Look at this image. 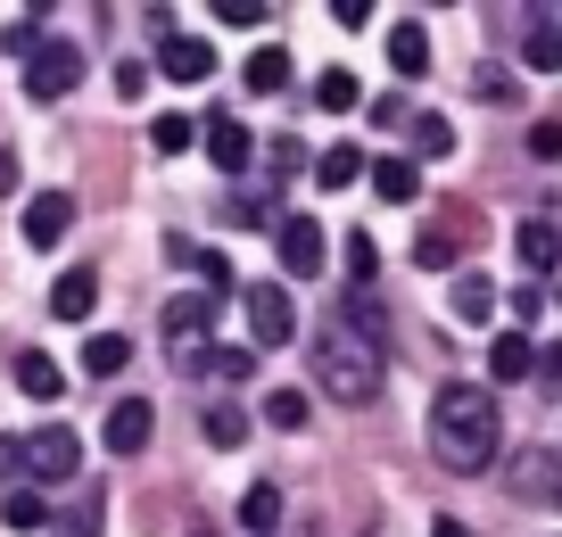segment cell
<instances>
[{
    "instance_id": "obj_27",
    "label": "cell",
    "mask_w": 562,
    "mask_h": 537,
    "mask_svg": "<svg viewBox=\"0 0 562 537\" xmlns=\"http://www.w3.org/2000/svg\"><path fill=\"white\" fill-rule=\"evenodd\" d=\"M456 257H463V232H422V240H414V265H422V273H447Z\"/></svg>"
},
{
    "instance_id": "obj_34",
    "label": "cell",
    "mask_w": 562,
    "mask_h": 537,
    "mask_svg": "<svg viewBox=\"0 0 562 537\" xmlns=\"http://www.w3.org/2000/svg\"><path fill=\"white\" fill-rule=\"evenodd\" d=\"M315 100H323V108H331V116H348V108H356V75H348V67H323V83H315Z\"/></svg>"
},
{
    "instance_id": "obj_23",
    "label": "cell",
    "mask_w": 562,
    "mask_h": 537,
    "mask_svg": "<svg viewBox=\"0 0 562 537\" xmlns=\"http://www.w3.org/2000/svg\"><path fill=\"white\" fill-rule=\"evenodd\" d=\"M488 372H496V381H521V372H538V347H529L521 331H505V339L488 347Z\"/></svg>"
},
{
    "instance_id": "obj_4",
    "label": "cell",
    "mask_w": 562,
    "mask_h": 537,
    "mask_svg": "<svg viewBox=\"0 0 562 537\" xmlns=\"http://www.w3.org/2000/svg\"><path fill=\"white\" fill-rule=\"evenodd\" d=\"M83 83V51H75V42H42L34 58H25V100H67V91Z\"/></svg>"
},
{
    "instance_id": "obj_31",
    "label": "cell",
    "mask_w": 562,
    "mask_h": 537,
    "mask_svg": "<svg viewBox=\"0 0 562 537\" xmlns=\"http://www.w3.org/2000/svg\"><path fill=\"white\" fill-rule=\"evenodd\" d=\"M199 372H215V381H248L257 372V347H207V365Z\"/></svg>"
},
{
    "instance_id": "obj_43",
    "label": "cell",
    "mask_w": 562,
    "mask_h": 537,
    "mask_svg": "<svg viewBox=\"0 0 562 537\" xmlns=\"http://www.w3.org/2000/svg\"><path fill=\"white\" fill-rule=\"evenodd\" d=\"M430 537H472V529H463L456 513H439V521H430Z\"/></svg>"
},
{
    "instance_id": "obj_12",
    "label": "cell",
    "mask_w": 562,
    "mask_h": 537,
    "mask_svg": "<svg viewBox=\"0 0 562 537\" xmlns=\"http://www.w3.org/2000/svg\"><path fill=\"white\" fill-rule=\"evenodd\" d=\"M91 306H100V273H91V265H75V273L50 281V314L58 323H91Z\"/></svg>"
},
{
    "instance_id": "obj_6",
    "label": "cell",
    "mask_w": 562,
    "mask_h": 537,
    "mask_svg": "<svg viewBox=\"0 0 562 537\" xmlns=\"http://www.w3.org/2000/svg\"><path fill=\"white\" fill-rule=\"evenodd\" d=\"M273 240H281V273H290V281H315V273H323V257H331V240H323L315 215H290Z\"/></svg>"
},
{
    "instance_id": "obj_29",
    "label": "cell",
    "mask_w": 562,
    "mask_h": 537,
    "mask_svg": "<svg viewBox=\"0 0 562 537\" xmlns=\"http://www.w3.org/2000/svg\"><path fill=\"white\" fill-rule=\"evenodd\" d=\"M306 414H315L306 389H273V398H265V422H273V430H306Z\"/></svg>"
},
{
    "instance_id": "obj_10",
    "label": "cell",
    "mask_w": 562,
    "mask_h": 537,
    "mask_svg": "<svg viewBox=\"0 0 562 537\" xmlns=\"http://www.w3.org/2000/svg\"><path fill=\"white\" fill-rule=\"evenodd\" d=\"M25 463H34L42 480H75V471H83V438L75 430H34L25 438Z\"/></svg>"
},
{
    "instance_id": "obj_39",
    "label": "cell",
    "mask_w": 562,
    "mask_h": 537,
    "mask_svg": "<svg viewBox=\"0 0 562 537\" xmlns=\"http://www.w3.org/2000/svg\"><path fill=\"white\" fill-rule=\"evenodd\" d=\"M480 100H513V75L505 67H480Z\"/></svg>"
},
{
    "instance_id": "obj_35",
    "label": "cell",
    "mask_w": 562,
    "mask_h": 537,
    "mask_svg": "<svg viewBox=\"0 0 562 537\" xmlns=\"http://www.w3.org/2000/svg\"><path fill=\"white\" fill-rule=\"evenodd\" d=\"M140 91H149V67H140V58H116V100H140Z\"/></svg>"
},
{
    "instance_id": "obj_25",
    "label": "cell",
    "mask_w": 562,
    "mask_h": 537,
    "mask_svg": "<svg viewBox=\"0 0 562 537\" xmlns=\"http://www.w3.org/2000/svg\"><path fill=\"white\" fill-rule=\"evenodd\" d=\"M339 314H348V323L364 331V339H381V347H389V306H381L372 290H348V298H339Z\"/></svg>"
},
{
    "instance_id": "obj_33",
    "label": "cell",
    "mask_w": 562,
    "mask_h": 537,
    "mask_svg": "<svg viewBox=\"0 0 562 537\" xmlns=\"http://www.w3.org/2000/svg\"><path fill=\"white\" fill-rule=\"evenodd\" d=\"M240 438H248L240 405H207V447H240Z\"/></svg>"
},
{
    "instance_id": "obj_32",
    "label": "cell",
    "mask_w": 562,
    "mask_h": 537,
    "mask_svg": "<svg viewBox=\"0 0 562 537\" xmlns=\"http://www.w3.org/2000/svg\"><path fill=\"white\" fill-rule=\"evenodd\" d=\"M149 149H158V157H182V149H191V116H175V108H166V116L149 124Z\"/></svg>"
},
{
    "instance_id": "obj_24",
    "label": "cell",
    "mask_w": 562,
    "mask_h": 537,
    "mask_svg": "<svg viewBox=\"0 0 562 537\" xmlns=\"http://www.w3.org/2000/svg\"><path fill=\"white\" fill-rule=\"evenodd\" d=\"M339 265H348V290H372V273H381V248H372V232H348V240H339Z\"/></svg>"
},
{
    "instance_id": "obj_40",
    "label": "cell",
    "mask_w": 562,
    "mask_h": 537,
    "mask_svg": "<svg viewBox=\"0 0 562 537\" xmlns=\"http://www.w3.org/2000/svg\"><path fill=\"white\" fill-rule=\"evenodd\" d=\"M18 182H25V174H18V149H0V199H18Z\"/></svg>"
},
{
    "instance_id": "obj_30",
    "label": "cell",
    "mask_w": 562,
    "mask_h": 537,
    "mask_svg": "<svg viewBox=\"0 0 562 537\" xmlns=\"http://www.w3.org/2000/svg\"><path fill=\"white\" fill-rule=\"evenodd\" d=\"M323 191H348V182H356V174H364V149H348V141H339V149H323Z\"/></svg>"
},
{
    "instance_id": "obj_36",
    "label": "cell",
    "mask_w": 562,
    "mask_h": 537,
    "mask_svg": "<svg viewBox=\"0 0 562 537\" xmlns=\"http://www.w3.org/2000/svg\"><path fill=\"white\" fill-rule=\"evenodd\" d=\"M215 18L224 25H265V0H215Z\"/></svg>"
},
{
    "instance_id": "obj_21",
    "label": "cell",
    "mask_w": 562,
    "mask_h": 537,
    "mask_svg": "<svg viewBox=\"0 0 562 537\" xmlns=\"http://www.w3.org/2000/svg\"><path fill=\"white\" fill-rule=\"evenodd\" d=\"M240 83H248V91H281V83H290V51H281V42H265V51H248Z\"/></svg>"
},
{
    "instance_id": "obj_16",
    "label": "cell",
    "mask_w": 562,
    "mask_h": 537,
    "mask_svg": "<svg viewBox=\"0 0 562 537\" xmlns=\"http://www.w3.org/2000/svg\"><path fill=\"white\" fill-rule=\"evenodd\" d=\"M372 191H381L389 208H414L422 199V166L414 157H381V166H372Z\"/></svg>"
},
{
    "instance_id": "obj_13",
    "label": "cell",
    "mask_w": 562,
    "mask_h": 537,
    "mask_svg": "<svg viewBox=\"0 0 562 537\" xmlns=\"http://www.w3.org/2000/svg\"><path fill=\"white\" fill-rule=\"evenodd\" d=\"M158 67L175 75V83H207V75H215V42H191V34H166V42H158Z\"/></svg>"
},
{
    "instance_id": "obj_28",
    "label": "cell",
    "mask_w": 562,
    "mask_h": 537,
    "mask_svg": "<svg viewBox=\"0 0 562 537\" xmlns=\"http://www.w3.org/2000/svg\"><path fill=\"white\" fill-rule=\"evenodd\" d=\"M405 133H414V157H447V149H456V124H447V116H430V108H422V116L405 124Z\"/></svg>"
},
{
    "instance_id": "obj_18",
    "label": "cell",
    "mask_w": 562,
    "mask_h": 537,
    "mask_svg": "<svg viewBox=\"0 0 562 537\" xmlns=\"http://www.w3.org/2000/svg\"><path fill=\"white\" fill-rule=\"evenodd\" d=\"M389 67H397V75H430V42H422V25H414V18L389 25Z\"/></svg>"
},
{
    "instance_id": "obj_7",
    "label": "cell",
    "mask_w": 562,
    "mask_h": 537,
    "mask_svg": "<svg viewBox=\"0 0 562 537\" xmlns=\"http://www.w3.org/2000/svg\"><path fill=\"white\" fill-rule=\"evenodd\" d=\"M149 422H158V414H149V398H124V405H108V422H100V447L124 463V455H140V447H149Z\"/></svg>"
},
{
    "instance_id": "obj_1",
    "label": "cell",
    "mask_w": 562,
    "mask_h": 537,
    "mask_svg": "<svg viewBox=\"0 0 562 537\" xmlns=\"http://www.w3.org/2000/svg\"><path fill=\"white\" fill-rule=\"evenodd\" d=\"M496 447H505V422H496V398L480 381H447L430 398V455L447 471H488Z\"/></svg>"
},
{
    "instance_id": "obj_38",
    "label": "cell",
    "mask_w": 562,
    "mask_h": 537,
    "mask_svg": "<svg viewBox=\"0 0 562 537\" xmlns=\"http://www.w3.org/2000/svg\"><path fill=\"white\" fill-rule=\"evenodd\" d=\"M191 265H199V281H207V290H224V281H232V265H224V257H215V248H199V257H191Z\"/></svg>"
},
{
    "instance_id": "obj_26",
    "label": "cell",
    "mask_w": 562,
    "mask_h": 537,
    "mask_svg": "<svg viewBox=\"0 0 562 537\" xmlns=\"http://www.w3.org/2000/svg\"><path fill=\"white\" fill-rule=\"evenodd\" d=\"M0 521H9V529H25V537H34V529H50V496H34V488H18V496L0 504Z\"/></svg>"
},
{
    "instance_id": "obj_44",
    "label": "cell",
    "mask_w": 562,
    "mask_h": 537,
    "mask_svg": "<svg viewBox=\"0 0 562 537\" xmlns=\"http://www.w3.org/2000/svg\"><path fill=\"white\" fill-rule=\"evenodd\" d=\"M75 537H91V521H83V529H75Z\"/></svg>"
},
{
    "instance_id": "obj_42",
    "label": "cell",
    "mask_w": 562,
    "mask_h": 537,
    "mask_svg": "<svg viewBox=\"0 0 562 537\" xmlns=\"http://www.w3.org/2000/svg\"><path fill=\"white\" fill-rule=\"evenodd\" d=\"M538 372H546V381H562V339H554V347H538Z\"/></svg>"
},
{
    "instance_id": "obj_19",
    "label": "cell",
    "mask_w": 562,
    "mask_h": 537,
    "mask_svg": "<svg viewBox=\"0 0 562 537\" xmlns=\"http://www.w3.org/2000/svg\"><path fill=\"white\" fill-rule=\"evenodd\" d=\"M447 314H456V323H488V314H496V281L488 273H463L456 298H447Z\"/></svg>"
},
{
    "instance_id": "obj_3",
    "label": "cell",
    "mask_w": 562,
    "mask_h": 537,
    "mask_svg": "<svg viewBox=\"0 0 562 537\" xmlns=\"http://www.w3.org/2000/svg\"><path fill=\"white\" fill-rule=\"evenodd\" d=\"M207 331H215V298H175L166 306V356L182 372H199L207 365Z\"/></svg>"
},
{
    "instance_id": "obj_41",
    "label": "cell",
    "mask_w": 562,
    "mask_h": 537,
    "mask_svg": "<svg viewBox=\"0 0 562 537\" xmlns=\"http://www.w3.org/2000/svg\"><path fill=\"white\" fill-rule=\"evenodd\" d=\"M9 471H25V447H18V438H0V480H9Z\"/></svg>"
},
{
    "instance_id": "obj_14",
    "label": "cell",
    "mask_w": 562,
    "mask_h": 537,
    "mask_svg": "<svg viewBox=\"0 0 562 537\" xmlns=\"http://www.w3.org/2000/svg\"><path fill=\"white\" fill-rule=\"evenodd\" d=\"M199 141H207V157H215L224 174H248V157H257V141H248L240 116H207V133H199Z\"/></svg>"
},
{
    "instance_id": "obj_2",
    "label": "cell",
    "mask_w": 562,
    "mask_h": 537,
    "mask_svg": "<svg viewBox=\"0 0 562 537\" xmlns=\"http://www.w3.org/2000/svg\"><path fill=\"white\" fill-rule=\"evenodd\" d=\"M381 356H389V347L364 339L339 306L323 314V331H315V381H323V398H331V405H372V398H381Z\"/></svg>"
},
{
    "instance_id": "obj_5",
    "label": "cell",
    "mask_w": 562,
    "mask_h": 537,
    "mask_svg": "<svg viewBox=\"0 0 562 537\" xmlns=\"http://www.w3.org/2000/svg\"><path fill=\"white\" fill-rule=\"evenodd\" d=\"M240 314H248V347H281L290 331H299V314H290V290H281V281H248Z\"/></svg>"
},
{
    "instance_id": "obj_11",
    "label": "cell",
    "mask_w": 562,
    "mask_h": 537,
    "mask_svg": "<svg viewBox=\"0 0 562 537\" xmlns=\"http://www.w3.org/2000/svg\"><path fill=\"white\" fill-rule=\"evenodd\" d=\"M521 58L538 75H562V18H554V9H529V18H521Z\"/></svg>"
},
{
    "instance_id": "obj_9",
    "label": "cell",
    "mask_w": 562,
    "mask_h": 537,
    "mask_svg": "<svg viewBox=\"0 0 562 537\" xmlns=\"http://www.w3.org/2000/svg\"><path fill=\"white\" fill-rule=\"evenodd\" d=\"M513 496L521 504H562V463L546 447H521L513 455Z\"/></svg>"
},
{
    "instance_id": "obj_37",
    "label": "cell",
    "mask_w": 562,
    "mask_h": 537,
    "mask_svg": "<svg viewBox=\"0 0 562 537\" xmlns=\"http://www.w3.org/2000/svg\"><path fill=\"white\" fill-rule=\"evenodd\" d=\"M290 174H306V149L299 141H273V182H290Z\"/></svg>"
},
{
    "instance_id": "obj_17",
    "label": "cell",
    "mask_w": 562,
    "mask_h": 537,
    "mask_svg": "<svg viewBox=\"0 0 562 537\" xmlns=\"http://www.w3.org/2000/svg\"><path fill=\"white\" fill-rule=\"evenodd\" d=\"M513 257H521L529 273H554V265H562V232L554 224H521V232H513Z\"/></svg>"
},
{
    "instance_id": "obj_15",
    "label": "cell",
    "mask_w": 562,
    "mask_h": 537,
    "mask_svg": "<svg viewBox=\"0 0 562 537\" xmlns=\"http://www.w3.org/2000/svg\"><path fill=\"white\" fill-rule=\"evenodd\" d=\"M18 389H25L34 405H58V398H67V372H58V356L25 347V356H18Z\"/></svg>"
},
{
    "instance_id": "obj_8",
    "label": "cell",
    "mask_w": 562,
    "mask_h": 537,
    "mask_svg": "<svg viewBox=\"0 0 562 537\" xmlns=\"http://www.w3.org/2000/svg\"><path fill=\"white\" fill-rule=\"evenodd\" d=\"M75 232V191H34L25 199V240L34 248H58Z\"/></svg>"
},
{
    "instance_id": "obj_22",
    "label": "cell",
    "mask_w": 562,
    "mask_h": 537,
    "mask_svg": "<svg viewBox=\"0 0 562 537\" xmlns=\"http://www.w3.org/2000/svg\"><path fill=\"white\" fill-rule=\"evenodd\" d=\"M273 521H281V488H273V480L240 488V529H248V537H265V529H273Z\"/></svg>"
},
{
    "instance_id": "obj_20",
    "label": "cell",
    "mask_w": 562,
    "mask_h": 537,
    "mask_svg": "<svg viewBox=\"0 0 562 537\" xmlns=\"http://www.w3.org/2000/svg\"><path fill=\"white\" fill-rule=\"evenodd\" d=\"M124 365H133V347H124V331H91V339H83V372H100V381H116Z\"/></svg>"
}]
</instances>
